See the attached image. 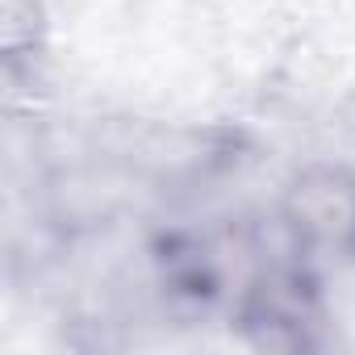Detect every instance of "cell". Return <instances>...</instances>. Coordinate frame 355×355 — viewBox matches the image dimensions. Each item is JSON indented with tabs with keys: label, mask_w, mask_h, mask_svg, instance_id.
Masks as SVG:
<instances>
[{
	"label": "cell",
	"mask_w": 355,
	"mask_h": 355,
	"mask_svg": "<svg viewBox=\"0 0 355 355\" xmlns=\"http://www.w3.org/2000/svg\"><path fill=\"white\" fill-rule=\"evenodd\" d=\"M280 226L301 255H355V171L309 163L280 193Z\"/></svg>",
	"instance_id": "obj_1"
}]
</instances>
